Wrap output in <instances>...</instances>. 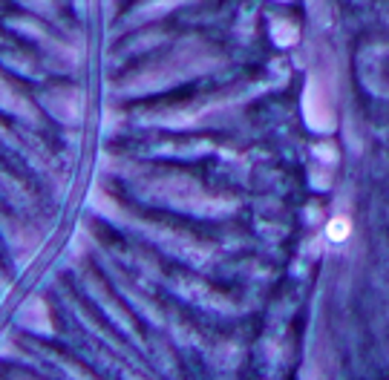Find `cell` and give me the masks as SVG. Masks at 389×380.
I'll use <instances>...</instances> for the list:
<instances>
[{
    "mask_svg": "<svg viewBox=\"0 0 389 380\" xmlns=\"http://www.w3.org/2000/svg\"><path fill=\"white\" fill-rule=\"evenodd\" d=\"M329 237H332L335 242H340V239H346V237H349V222H346L343 217H337V219H332V225H329Z\"/></svg>",
    "mask_w": 389,
    "mask_h": 380,
    "instance_id": "obj_1",
    "label": "cell"
}]
</instances>
